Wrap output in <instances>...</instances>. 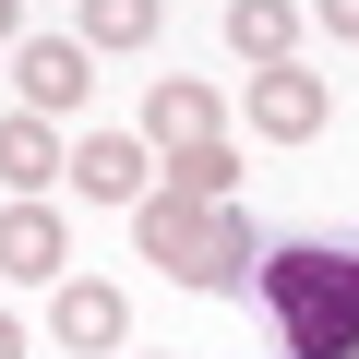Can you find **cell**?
<instances>
[{"label":"cell","instance_id":"cell-1","mask_svg":"<svg viewBox=\"0 0 359 359\" xmlns=\"http://www.w3.org/2000/svg\"><path fill=\"white\" fill-rule=\"evenodd\" d=\"M264 323L287 359H359V252H323V240H287L264 252Z\"/></svg>","mask_w":359,"mask_h":359},{"label":"cell","instance_id":"cell-2","mask_svg":"<svg viewBox=\"0 0 359 359\" xmlns=\"http://www.w3.org/2000/svg\"><path fill=\"white\" fill-rule=\"evenodd\" d=\"M240 120H252L264 144H311V132L335 120V84H323V72H299V60H276V72H252Z\"/></svg>","mask_w":359,"mask_h":359},{"label":"cell","instance_id":"cell-3","mask_svg":"<svg viewBox=\"0 0 359 359\" xmlns=\"http://www.w3.org/2000/svg\"><path fill=\"white\" fill-rule=\"evenodd\" d=\"M48 335H60V359H108V347L132 335V299H120L108 276H60V287H48Z\"/></svg>","mask_w":359,"mask_h":359},{"label":"cell","instance_id":"cell-4","mask_svg":"<svg viewBox=\"0 0 359 359\" xmlns=\"http://www.w3.org/2000/svg\"><path fill=\"white\" fill-rule=\"evenodd\" d=\"M132 240H144V264H168L180 287H204V240H216V204L144 192V204H132Z\"/></svg>","mask_w":359,"mask_h":359},{"label":"cell","instance_id":"cell-5","mask_svg":"<svg viewBox=\"0 0 359 359\" xmlns=\"http://www.w3.org/2000/svg\"><path fill=\"white\" fill-rule=\"evenodd\" d=\"M13 84H25L36 120H60V108L96 96V60H84V36H25V48H13Z\"/></svg>","mask_w":359,"mask_h":359},{"label":"cell","instance_id":"cell-6","mask_svg":"<svg viewBox=\"0 0 359 359\" xmlns=\"http://www.w3.org/2000/svg\"><path fill=\"white\" fill-rule=\"evenodd\" d=\"M48 180H72V144H60V120L13 108V120H0V192H13V204H36Z\"/></svg>","mask_w":359,"mask_h":359},{"label":"cell","instance_id":"cell-7","mask_svg":"<svg viewBox=\"0 0 359 359\" xmlns=\"http://www.w3.org/2000/svg\"><path fill=\"white\" fill-rule=\"evenodd\" d=\"M0 276H25V287L48 276V287H60V276H72V228H60L48 204H0Z\"/></svg>","mask_w":359,"mask_h":359},{"label":"cell","instance_id":"cell-8","mask_svg":"<svg viewBox=\"0 0 359 359\" xmlns=\"http://www.w3.org/2000/svg\"><path fill=\"white\" fill-rule=\"evenodd\" d=\"M144 144H168V156L216 144V96H204L192 72H156V84H144Z\"/></svg>","mask_w":359,"mask_h":359},{"label":"cell","instance_id":"cell-9","mask_svg":"<svg viewBox=\"0 0 359 359\" xmlns=\"http://www.w3.org/2000/svg\"><path fill=\"white\" fill-rule=\"evenodd\" d=\"M72 192L84 204H144V144L132 132H84L72 144Z\"/></svg>","mask_w":359,"mask_h":359},{"label":"cell","instance_id":"cell-10","mask_svg":"<svg viewBox=\"0 0 359 359\" xmlns=\"http://www.w3.org/2000/svg\"><path fill=\"white\" fill-rule=\"evenodd\" d=\"M228 48L252 72H276V60H299V13L287 0H228Z\"/></svg>","mask_w":359,"mask_h":359},{"label":"cell","instance_id":"cell-11","mask_svg":"<svg viewBox=\"0 0 359 359\" xmlns=\"http://www.w3.org/2000/svg\"><path fill=\"white\" fill-rule=\"evenodd\" d=\"M168 192H180V204H228V192H240V156H228V144L168 156Z\"/></svg>","mask_w":359,"mask_h":359},{"label":"cell","instance_id":"cell-12","mask_svg":"<svg viewBox=\"0 0 359 359\" xmlns=\"http://www.w3.org/2000/svg\"><path fill=\"white\" fill-rule=\"evenodd\" d=\"M156 36V0H84V48H144Z\"/></svg>","mask_w":359,"mask_h":359},{"label":"cell","instance_id":"cell-13","mask_svg":"<svg viewBox=\"0 0 359 359\" xmlns=\"http://www.w3.org/2000/svg\"><path fill=\"white\" fill-rule=\"evenodd\" d=\"M311 25L323 36H359V0H311Z\"/></svg>","mask_w":359,"mask_h":359},{"label":"cell","instance_id":"cell-14","mask_svg":"<svg viewBox=\"0 0 359 359\" xmlns=\"http://www.w3.org/2000/svg\"><path fill=\"white\" fill-rule=\"evenodd\" d=\"M0 48H25V0H0Z\"/></svg>","mask_w":359,"mask_h":359},{"label":"cell","instance_id":"cell-15","mask_svg":"<svg viewBox=\"0 0 359 359\" xmlns=\"http://www.w3.org/2000/svg\"><path fill=\"white\" fill-rule=\"evenodd\" d=\"M0 359H25V323H13V311H0Z\"/></svg>","mask_w":359,"mask_h":359}]
</instances>
